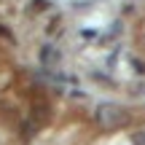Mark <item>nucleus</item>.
I'll use <instances>...</instances> for the list:
<instances>
[{
	"label": "nucleus",
	"mask_w": 145,
	"mask_h": 145,
	"mask_svg": "<svg viewBox=\"0 0 145 145\" xmlns=\"http://www.w3.org/2000/svg\"><path fill=\"white\" fill-rule=\"evenodd\" d=\"M97 124L102 129H121V126L129 124V110L124 105H116V102H102L97 108Z\"/></svg>",
	"instance_id": "obj_1"
},
{
	"label": "nucleus",
	"mask_w": 145,
	"mask_h": 145,
	"mask_svg": "<svg viewBox=\"0 0 145 145\" xmlns=\"http://www.w3.org/2000/svg\"><path fill=\"white\" fill-rule=\"evenodd\" d=\"M132 145H145V129H140V132L132 135Z\"/></svg>",
	"instance_id": "obj_2"
}]
</instances>
